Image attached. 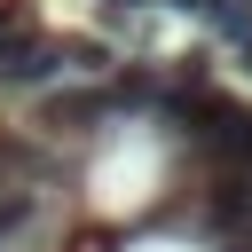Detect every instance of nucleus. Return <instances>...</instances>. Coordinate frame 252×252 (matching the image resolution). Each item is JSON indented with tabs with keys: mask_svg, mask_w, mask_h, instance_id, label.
<instances>
[{
	"mask_svg": "<svg viewBox=\"0 0 252 252\" xmlns=\"http://www.w3.org/2000/svg\"><path fill=\"white\" fill-rule=\"evenodd\" d=\"M165 110L189 126V142L205 150V158H220L228 173H252V102H228V94H213V87H173L165 94Z\"/></svg>",
	"mask_w": 252,
	"mask_h": 252,
	"instance_id": "nucleus-1",
	"label": "nucleus"
},
{
	"mask_svg": "<svg viewBox=\"0 0 252 252\" xmlns=\"http://www.w3.org/2000/svg\"><path fill=\"white\" fill-rule=\"evenodd\" d=\"M213 228H228V236H252V173H228V181L213 189Z\"/></svg>",
	"mask_w": 252,
	"mask_h": 252,
	"instance_id": "nucleus-2",
	"label": "nucleus"
},
{
	"mask_svg": "<svg viewBox=\"0 0 252 252\" xmlns=\"http://www.w3.org/2000/svg\"><path fill=\"white\" fill-rule=\"evenodd\" d=\"M32 39V0H0V63Z\"/></svg>",
	"mask_w": 252,
	"mask_h": 252,
	"instance_id": "nucleus-3",
	"label": "nucleus"
},
{
	"mask_svg": "<svg viewBox=\"0 0 252 252\" xmlns=\"http://www.w3.org/2000/svg\"><path fill=\"white\" fill-rule=\"evenodd\" d=\"M16 220H24V197H16V205H0V236H8Z\"/></svg>",
	"mask_w": 252,
	"mask_h": 252,
	"instance_id": "nucleus-4",
	"label": "nucleus"
},
{
	"mask_svg": "<svg viewBox=\"0 0 252 252\" xmlns=\"http://www.w3.org/2000/svg\"><path fill=\"white\" fill-rule=\"evenodd\" d=\"M244 71H252V39H244Z\"/></svg>",
	"mask_w": 252,
	"mask_h": 252,
	"instance_id": "nucleus-5",
	"label": "nucleus"
},
{
	"mask_svg": "<svg viewBox=\"0 0 252 252\" xmlns=\"http://www.w3.org/2000/svg\"><path fill=\"white\" fill-rule=\"evenodd\" d=\"M236 252H252V244H236Z\"/></svg>",
	"mask_w": 252,
	"mask_h": 252,
	"instance_id": "nucleus-6",
	"label": "nucleus"
}]
</instances>
